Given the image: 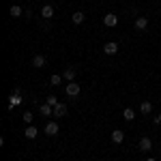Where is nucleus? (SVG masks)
<instances>
[{
    "instance_id": "6ab92c4d",
    "label": "nucleus",
    "mask_w": 161,
    "mask_h": 161,
    "mask_svg": "<svg viewBox=\"0 0 161 161\" xmlns=\"http://www.w3.org/2000/svg\"><path fill=\"white\" fill-rule=\"evenodd\" d=\"M62 80H64L62 75L54 73V75H52V77H50V84H52V86H60V84H62Z\"/></svg>"
},
{
    "instance_id": "6e6552de",
    "label": "nucleus",
    "mask_w": 161,
    "mask_h": 161,
    "mask_svg": "<svg viewBox=\"0 0 161 161\" xmlns=\"http://www.w3.org/2000/svg\"><path fill=\"white\" fill-rule=\"evenodd\" d=\"M32 67H35V69H41V67H45V56H43V54H37V56L32 58Z\"/></svg>"
},
{
    "instance_id": "dca6fc26",
    "label": "nucleus",
    "mask_w": 161,
    "mask_h": 161,
    "mask_svg": "<svg viewBox=\"0 0 161 161\" xmlns=\"http://www.w3.org/2000/svg\"><path fill=\"white\" fill-rule=\"evenodd\" d=\"M9 13H11L13 17H19V15H24V9H22L19 4H11V9H9Z\"/></svg>"
},
{
    "instance_id": "9b49d317",
    "label": "nucleus",
    "mask_w": 161,
    "mask_h": 161,
    "mask_svg": "<svg viewBox=\"0 0 161 161\" xmlns=\"http://www.w3.org/2000/svg\"><path fill=\"white\" fill-rule=\"evenodd\" d=\"M150 148H153V140H150V137H142V140H140V150L146 153V150H150Z\"/></svg>"
},
{
    "instance_id": "f8f14e48",
    "label": "nucleus",
    "mask_w": 161,
    "mask_h": 161,
    "mask_svg": "<svg viewBox=\"0 0 161 161\" xmlns=\"http://www.w3.org/2000/svg\"><path fill=\"white\" fill-rule=\"evenodd\" d=\"M62 77H64L67 82H73V80H75V67H67L64 73H62Z\"/></svg>"
},
{
    "instance_id": "ddd939ff",
    "label": "nucleus",
    "mask_w": 161,
    "mask_h": 161,
    "mask_svg": "<svg viewBox=\"0 0 161 161\" xmlns=\"http://www.w3.org/2000/svg\"><path fill=\"white\" fill-rule=\"evenodd\" d=\"M84 19H86V15H84L82 11H77V13H73V15H71V22H73L75 26H80L82 22H84Z\"/></svg>"
},
{
    "instance_id": "aec40b11",
    "label": "nucleus",
    "mask_w": 161,
    "mask_h": 161,
    "mask_svg": "<svg viewBox=\"0 0 161 161\" xmlns=\"http://www.w3.org/2000/svg\"><path fill=\"white\" fill-rule=\"evenodd\" d=\"M22 118H24V123H26V125H30V123H32V118H35V116H32L30 112H24V114H22Z\"/></svg>"
},
{
    "instance_id": "1a4fd4ad",
    "label": "nucleus",
    "mask_w": 161,
    "mask_h": 161,
    "mask_svg": "<svg viewBox=\"0 0 161 161\" xmlns=\"http://www.w3.org/2000/svg\"><path fill=\"white\" fill-rule=\"evenodd\" d=\"M19 103H22V95H15V92H13L11 97H9V110H13V108H17Z\"/></svg>"
},
{
    "instance_id": "4468645a",
    "label": "nucleus",
    "mask_w": 161,
    "mask_h": 161,
    "mask_svg": "<svg viewBox=\"0 0 161 161\" xmlns=\"http://www.w3.org/2000/svg\"><path fill=\"white\" fill-rule=\"evenodd\" d=\"M67 114V105L64 103H56L54 105V116H64Z\"/></svg>"
},
{
    "instance_id": "5701e85b",
    "label": "nucleus",
    "mask_w": 161,
    "mask_h": 161,
    "mask_svg": "<svg viewBox=\"0 0 161 161\" xmlns=\"http://www.w3.org/2000/svg\"><path fill=\"white\" fill-rule=\"evenodd\" d=\"M148 161H157V159H155V157H150V159H148Z\"/></svg>"
},
{
    "instance_id": "412c9836",
    "label": "nucleus",
    "mask_w": 161,
    "mask_h": 161,
    "mask_svg": "<svg viewBox=\"0 0 161 161\" xmlns=\"http://www.w3.org/2000/svg\"><path fill=\"white\" fill-rule=\"evenodd\" d=\"M45 103H50L52 108H54V105H56V103H58V99H56V97H54V95H50V97H47V101H45Z\"/></svg>"
},
{
    "instance_id": "20e7f679",
    "label": "nucleus",
    "mask_w": 161,
    "mask_h": 161,
    "mask_svg": "<svg viewBox=\"0 0 161 161\" xmlns=\"http://www.w3.org/2000/svg\"><path fill=\"white\" fill-rule=\"evenodd\" d=\"M146 28H148V17L140 15V17L136 19V30H140V32H142V30H146Z\"/></svg>"
},
{
    "instance_id": "0eeeda50",
    "label": "nucleus",
    "mask_w": 161,
    "mask_h": 161,
    "mask_svg": "<svg viewBox=\"0 0 161 161\" xmlns=\"http://www.w3.org/2000/svg\"><path fill=\"white\" fill-rule=\"evenodd\" d=\"M41 17H43V19H52V17H54V7H52V4H45V7L41 9Z\"/></svg>"
},
{
    "instance_id": "b1692460",
    "label": "nucleus",
    "mask_w": 161,
    "mask_h": 161,
    "mask_svg": "<svg viewBox=\"0 0 161 161\" xmlns=\"http://www.w3.org/2000/svg\"><path fill=\"white\" fill-rule=\"evenodd\" d=\"M159 13H161V7H159Z\"/></svg>"
},
{
    "instance_id": "4be33fe9",
    "label": "nucleus",
    "mask_w": 161,
    "mask_h": 161,
    "mask_svg": "<svg viewBox=\"0 0 161 161\" xmlns=\"http://www.w3.org/2000/svg\"><path fill=\"white\" fill-rule=\"evenodd\" d=\"M155 125H161V114H157V116H155Z\"/></svg>"
},
{
    "instance_id": "9d476101",
    "label": "nucleus",
    "mask_w": 161,
    "mask_h": 161,
    "mask_svg": "<svg viewBox=\"0 0 161 161\" xmlns=\"http://www.w3.org/2000/svg\"><path fill=\"white\" fill-rule=\"evenodd\" d=\"M37 127H35V125H28V127H26V131H24V136L28 137V140H35V137H37Z\"/></svg>"
},
{
    "instance_id": "f3484780",
    "label": "nucleus",
    "mask_w": 161,
    "mask_h": 161,
    "mask_svg": "<svg viewBox=\"0 0 161 161\" xmlns=\"http://www.w3.org/2000/svg\"><path fill=\"white\" fill-rule=\"evenodd\" d=\"M140 112H142V114H150V112H153V103H150V101H142V103H140Z\"/></svg>"
},
{
    "instance_id": "423d86ee",
    "label": "nucleus",
    "mask_w": 161,
    "mask_h": 161,
    "mask_svg": "<svg viewBox=\"0 0 161 161\" xmlns=\"http://www.w3.org/2000/svg\"><path fill=\"white\" fill-rule=\"evenodd\" d=\"M112 142H114V144H123L125 142V131H120V129L112 131Z\"/></svg>"
},
{
    "instance_id": "f257e3e1",
    "label": "nucleus",
    "mask_w": 161,
    "mask_h": 161,
    "mask_svg": "<svg viewBox=\"0 0 161 161\" xmlns=\"http://www.w3.org/2000/svg\"><path fill=\"white\" fill-rule=\"evenodd\" d=\"M80 90H82V88H80L77 82H67V86H64V92H67L69 97H77V95H80Z\"/></svg>"
},
{
    "instance_id": "f03ea898",
    "label": "nucleus",
    "mask_w": 161,
    "mask_h": 161,
    "mask_svg": "<svg viewBox=\"0 0 161 161\" xmlns=\"http://www.w3.org/2000/svg\"><path fill=\"white\" fill-rule=\"evenodd\" d=\"M103 24L108 26V28H114V26L118 24V15H116V13H108V15L103 17Z\"/></svg>"
},
{
    "instance_id": "7ed1b4c3",
    "label": "nucleus",
    "mask_w": 161,
    "mask_h": 161,
    "mask_svg": "<svg viewBox=\"0 0 161 161\" xmlns=\"http://www.w3.org/2000/svg\"><path fill=\"white\" fill-rule=\"evenodd\" d=\"M103 52H105L108 56H114V54L118 52V43H116V41H108V43L103 45Z\"/></svg>"
},
{
    "instance_id": "39448f33",
    "label": "nucleus",
    "mask_w": 161,
    "mask_h": 161,
    "mask_svg": "<svg viewBox=\"0 0 161 161\" xmlns=\"http://www.w3.org/2000/svg\"><path fill=\"white\" fill-rule=\"evenodd\" d=\"M58 129H60V127H58V123H54V120L45 123V133H47V136H56V133H58Z\"/></svg>"
},
{
    "instance_id": "a211bd4d",
    "label": "nucleus",
    "mask_w": 161,
    "mask_h": 161,
    "mask_svg": "<svg viewBox=\"0 0 161 161\" xmlns=\"http://www.w3.org/2000/svg\"><path fill=\"white\" fill-rule=\"evenodd\" d=\"M123 118L127 120V123H131V120L136 118V112L131 110V108H125V112H123Z\"/></svg>"
},
{
    "instance_id": "2eb2a0df",
    "label": "nucleus",
    "mask_w": 161,
    "mask_h": 161,
    "mask_svg": "<svg viewBox=\"0 0 161 161\" xmlns=\"http://www.w3.org/2000/svg\"><path fill=\"white\" fill-rule=\"evenodd\" d=\"M39 110H41V114H43V116H54V108H52L50 103H43Z\"/></svg>"
}]
</instances>
